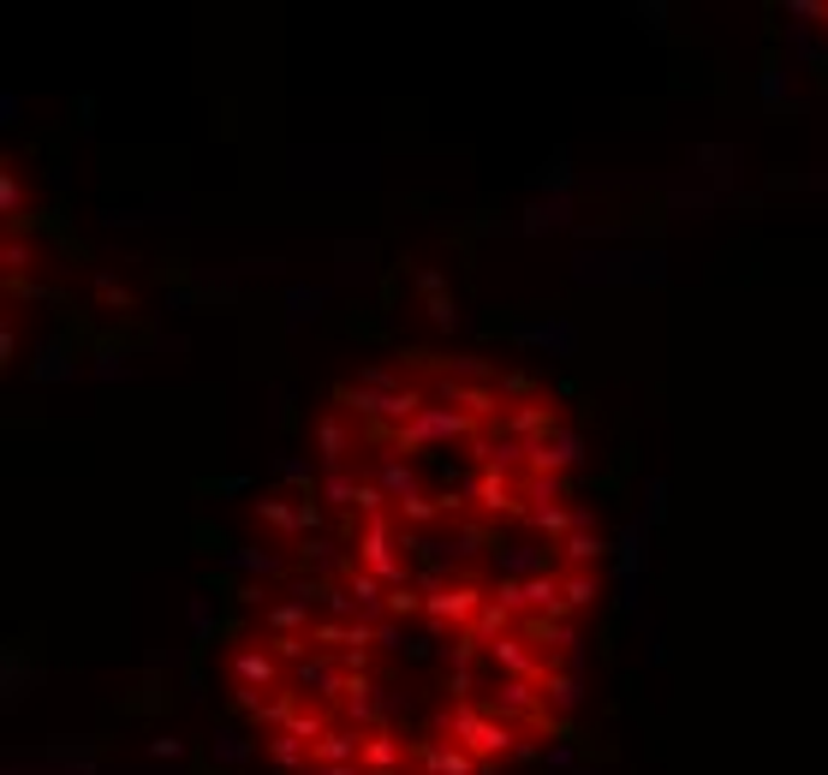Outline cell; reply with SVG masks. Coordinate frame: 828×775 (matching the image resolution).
<instances>
[{
  "mask_svg": "<svg viewBox=\"0 0 828 775\" xmlns=\"http://www.w3.org/2000/svg\"><path fill=\"white\" fill-rule=\"evenodd\" d=\"M810 12H817V19H828V7H810Z\"/></svg>",
  "mask_w": 828,
  "mask_h": 775,
  "instance_id": "7a4b0ae2",
  "label": "cell"
},
{
  "mask_svg": "<svg viewBox=\"0 0 828 775\" xmlns=\"http://www.w3.org/2000/svg\"><path fill=\"white\" fill-rule=\"evenodd\" d=\"M257 531L227 698L280 775H507L567 728L602 531L530 376L465 353L340 376Z\"/></svg>",
  "mask_w": 828,
  "mask_h": 775,
  "instance_id": "6da1fadb",
  "label": "cell"
}]
</instances>
